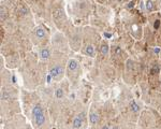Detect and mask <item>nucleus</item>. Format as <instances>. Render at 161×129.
Here are the masks:
<instances>
[{"label":"nucleus","instance_id":"1","mask_svg":"<svg viewBox=\"0 0 161 129\" xmlns=\"http://www.w3.org/2000/svg\"><path fill=\"white\" fill-rule=\"evenodd\" d=\"M32 116L38 127H41L45 123V116H44V113L42 111V108L40 106H36L32 109Z\"/></svg>","mask_w":161,"mask_h":129},{"label":"nucleus","instance_id":"2","mask_svg":"<svg viewBox=\"0 0 161 129\" xmlns=\"http://www.w3.org/2000/svg\"><path fill=\"white\" fill-rule=\"evenodd\" d=\"M84 113H79V115H76L74 118H73V122H72V127L74 129H79L82 127L83 123H84Z\"/></svg>","mask_w":161,"mask_h":129},{"label":"nucleus","instance_id":"3","mask_svg":"<svg viewBox=\"0 0 161 129\" xmlns=\"http://www.w3.org/2000/svg\"><path fill=\"white\" fill-rule=\"evenodd\" d=\"M63 68L60 66V65H57V66L53 67L52 69H51V71H49L51 76L54 78V79H58L59 76L63 75Z\"/></svg>","mask_w":161,"mask_h":129},{"label":"nucleus","instance_id":"4","mask_svg":"<svg viewBox=\"0 0 161 129\" xmlns=\"http://www.w3.org/2000/svg\"><path fill=\"white\" fill-rule=\"evenodd\" d=\"M79 61L76 59H70L69 61H68V65H67V67H68V70L69 71H75L77 68H79Z\"/></svg>","mask_w":161,"mask_h":129},{"label":"nucleus","instance_id":"5","mask_svg":"<svg viewBox=\"0 0 161 129\" xmlns=\"http://www.w3.org/2000/svg\"><path fill=\"white\" fill-rule=\"evenodd\" d=\"M34 33H36V37L38 39H44L46 37V30L43 27H38L36 31H34Z\"/></svg>","mask_w":161,"mask_h":129},{"label":"nucleus","instance_id":"6","mask_svg":"<svg viewBox=\"0 0 161 129\" xmlns=\"http://www.w3.org/2000/svg\"><path fill=\"white\" fill-rule=\"evenodd\" d=\"M39 56L42 60H46L49 59V56H51V52H49V49H42V50H40L39 52Z\"/></svg>","mask_w":161,"mask_h":129},{"label":"nucleus","instance_id":"7","mask_svg":"<svg viewBox=\"0 0 161 129\" xmlns=\"http://www.w3.org/2000/svg\"><path fill=\"white\" fill-rule=\"evenodd\" d=\"M89 122L91 123L92 125H97L99 123V115L98 113L96 112H91L89 114Z\"/></svg>","mask_w":161,"mask_h":129},{"label":"nucleus","instance_id":"8","mask_svg":"<svg viewBox=\"0 0 161 129\" xmlns=\"http://www.w3.org/2000/svg\"><path fill=\"white\" fill-rule=\"evenodd\" d=\"M85 53L88 55V56L90 57H94L95 56V47H94V45H91V44H88V45H86L85 47Z\"/></svg>","mask_w":161,"mask_h":129},{"label":"nucleus","instance_id":"9","mask_svg":"<svg viewBox=\"0 0 161 129\" xmlns=\"http://www.w3.org/2000/svg\"><path fill=\"white\" fill-rule=\"evenodd\" d=\"M109 50H110L109 44L108 43H102L101 47H100V52H101V54L103 56H106L109 54Z\"/></svg>","mask_w":161,"mask_h":129},{"label":"nucleus","instance_id":"10","mask_svg":"<svg viewBox=\"0 0 161 129\" xmlns=\"http://www.w3.org/2000/svg\"><path fill=\"white\" fill-rule=\"evenodd\" d=\"M53 15H54V18H55V20H61V18L65 17V12H63V10H61V9H58V10H56L54 12Z\"/></svg>","mask_w":161,"mask_h":129},{"label":"nucleus","instance_id":"11","mask_svg":"<svg viewBox=\"0 0 161 129\" xmlns=\"http://www.w3.org/2000/svg\"><path fill=\"white\" fill-rule=\"evenodd\" d=\"M63 96H65V90L61 88V87H58L56 90H55V97L57 99H63Z\"/></svg>","mask_w":161,"mask_h":129},{"label":"nucleus","instance_id":"12","mask_svg":"<svg viewBox=\"0 0 161 129\" xmlns=\"http://www.w3.org/2000/svg\"><path fill=\"white\" fill-rule=\"evenodd\" d=\"M130 110L133 113H139L140 112V106L135 101H131L130 102Z\"/></svg>","mask_w":161,"mask_h":129},{"label":"nucleus","instance_id":"13","mask_svg":"<svg viewBox=\"0 0 161 129\" xmlns=\"http://www.w3.org/2000/svg\"><path fill=\"white\" fill-rule=\"evenodd\" d=\"M8 11H7V9L4 7H2L1 8V20H4L6 18H7V15H8V13H7Z\"/></svg>","mask_w":161,"mask_h":129},{"label":"nucleus","instance_id":"14","mask_svg":"<svg viewBox=\"0 0 161 129\" xmlns=\"http://www.w3.org/2000/svg\"><path fill=\"white\" fill-rule=\"evenodd\" d=\"M146 9H147V11H151L154 9V4H153L151 0H147L146 1Z\"/></svg>","mask_w":161,"mask_h":129},{"label":"nucleus","instance_id":"15","mask_svg":"<svg viewBox=\"0 0 161 129\" xmlns=\"http://www.w3.org/2000/svg\"><path fill=\"white\" fill-rule=\"evenodd\" d=\"M133 65H134V63H133V60L131 59H128L127 60V70H133Z\"/></svg>","mask_w":161,"mask_h":129},{"label":"nucleus","instance_id":"16","mask_svg":"<svg viewBox=\"0 0 161 129\" xmlns=\"http://www.w3.org/2000/svg\"><path fill=\"white\" fill-rule=\"evenodd\" d=\"M101 129H110V128H109V126L108 125H104V126H102Z\"/></svg>","mask_w":161,"mask_h":129},{"label":"nucleus","instance_id":"17","mask_svg":"<svg viewBox=\"0 0 161 129\" xmlns=\"http://www.w3.org/2000/svg\"><path fill=\"white\" fill-rule=\"evenodd\" d=\"M155 53H159V52H160V50H159V49H158V47H157V49H155Z\"/></svg>","mask_w":161,"mask_h":129},{"label":"nucleus","instance_id":"18","mask_svg":"<svg viewBox=\"0 0 161 129\" xmlns=\"http://www.w3.org/2000/svg\"><path fill=\"white\" fill-rule=\"evenodd\" d=\"M112 129H120V127H119V126H114Z\"/></svg>","mask_w":161,"mask_h":129}]
</instances>
